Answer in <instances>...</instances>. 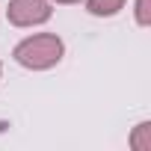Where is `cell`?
Listing matches in <instances>:
<instances>
[{
    "label": "cell",
    "instance_id": "cell-1",
    "mask_svg": "<svg viewBox=\"0 0 151 151\" xmlns=\"http://www.w3.org/2000/svg\"><path fill=\"white\" fill-rule=\"evenodd\" d=\"M65 53V45L56 33H36L24 42L15 45L12 56L18 65L30 68V71H45V68H53Z\"/></svg>",
    "mask_w": 151,
    "mask_h": 151
},
{
    "label": "cell",
    "instance_id": "cell-5",
    "mask_svg": "<svg viewBox=\"0 0 151 151\" xmlns=\"http://www.w3.org/2000/svg\"><path fill=\"white\" fill-rule=\"evenodd\" d=\"M136 24L139 27L151 24V0H136Z\"/></svg>",
    "mask_w": 151,
    "mask_h": 151
},
{
    "label": "cell",
    "instance_id": "cell-2",
    "mask_svg": "<svg viewBox=\"0 0 151 151\" xmlns=\"http://www.w3.org/2000/svg\"><path fill=\"white\" fill-rule=\"evenodd\" d=\"M53 9H50V0H9V9L6 18L15 27H36L50 21Z\"/></svg>",
    "mask_w": 151,
    "mask_h": 151
},
{
    "label": "cell",
    "instance_id": "cell-3",
    "mask_svg": "<svg viewBox=\"0 0 151 151\" xmlns=\"http://www.w3.org/2000/svg\"><path fill=\"white\" fill-rule=\"evenodd\" d=\"M122 6H124V0H86V9L98 18H113L122 12Z\"/></svg>",
    "mask_w": 151,
    "mask_h": 151
},
{
    "label": "cell",
    "instance_id": "cell-4",
    "mask_svg": "<svg viewBox=\"0 0 151 151\" xmlns=\"http://www.w3.org/2000/svg\"><path fill=\"white\" fill-rule=\"evenodd\" d=\"M130 148L133 151H151V122L136 124V130L130 136Z\"/></svg>",
    "mask_w": 151,
    "mask_h": 151
},
{
    "label": "cell",
    "instance_id": "cell-6",
    "mask_svg": "<svg viewBox=\"0 0 151 151\" xmlns=\"http://www.w3.org/2000/svg\"><path fill=\"white\" fill-rule=\"evenodd\" d=\"M53 3H65V6H71V3H80V0H53Z\"/></svg>",
    "mask_w": 151,
    "mask_h": 151
}]
</instances>
